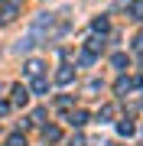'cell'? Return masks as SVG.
Returning a JSON list of instances; mask_svg holds the SVG:
<instances>
[{
    "label": "cell",
    "instance_id": "6da1fadb",
    "mask_svg": "<svg viewBox=\"0 0 143 146\" xmlns=\"http://www.w3.org/2000/svg\"><path fill=\"white\" fill-rule=\"evenodd\" d=\"M13 101H16V104H26V101H29L26 88H13Z\"/></svg>",
    "mask_w": 143,
    "mask_h": 146
},
{
    "label": "cell",
    "instance_id": "7a4b0ae2",
    "mask_svg": "<svg viewBox=\"0 0 143 146\" xmlns=\"http://www.w3.org/2000/svg\"><path fill=\"white\" fill-rule=\"evenodd\" d=\"M85 120H88V117H85V110H75V114L69 117V123H72V127H81Z\"/></svg>",
    "mask_w": 143,
    "mask_h": 146
},
{
    "label": "cell",
    "instance_id": "3957f363",
    "mask_svg": "<svg viewBox=\"0 0 143 146\" xmlns=\"http://www.w3.org/2000/svg\"><path fill=\"white\" fill-rule=\"evenodd\" d=\"M55 81H59V84H69V81H72V68H62V72L55 75Z\"/></svg>",
    "mask_w": 143,
    "mask_h": 146
},
{
    "label": "cell",
    "instance_id": "277c9868",
    "mask_svg": "<svg viewBox=\"0 0 143 146\" xmlns=\"http://www.w3.org/2000/svg\"><path fill=\"white\" fill-rule=\"evenodd\" d=\"M39 72H43V62H29L26 65V75H33V78H39Z\"/></svg>",
    "mask_w": 143,
    "mask_h": 146
},
{
    "label": "cell",
    "instance_id": "5b68a950",
    "mask_svg": "<svg viewBox=\"0 0 143 146\" xmlns=\"http://www.w3.org/2000/svg\"><path fill=\"white\" fill-rule=\"evenodd\" d=\"M117 130H120L124 136H130V133H133V123H130V120H120V123H117Z\"/></svg>",
    "mask_w": 143,
    "mask_h": 146
},
{
    "label": "cell",
    "instance_id": "8992f818",
    "mask_svg": "<svg viewBox=\"0 0 143 146\" xmlns=\"http://www.w3.org/2000/svg\"><path fill=\"white\" fill-rule=\"evenodd\" d=\"M130 13H133V20H143V0H137V3L130 7Z\"/></svg>",
    "mask_w": 143,
    "mask_h": 146
},
{
    "label": "cell",
    "instance_id": "52a82bcc",
    "mask_svg": "<svg viewBox=\"0 0 143 146\" xmlns=\"http://www.w3.org/2000/svg\"><path fill=\"white\" fill-rule=\"evenodd\" d=\"M33 91H39V94L49 91V81H46V78H36V81H33Z\"/></svg>",
    "mask_w": 143,
    "mask_h": 146
},
{
    "label": "cell",
    "instance_id": "ba28073f",
    "mask_svg": "<svg viewBox=\"0 0 143 146\" xmlns=\"http://www.w3.org/2000/svg\"><path fill=\"white\" fill-rule=\"evenodd\" d=\"M59 136H62V133H59V127H46V140H49V143L59 140Z\"/></svg>",
    "mask_w": 143,
    "mask_h": 146
},
{
    "label": "cell",
    "instance_id": "9c48e42d",
    "mask_svg": "<svg viewBox=\"0 0 143 146\" xmlns=\"http://www.w3.org/2000/svg\"><path fill=\"white\" fill-rule=\"evenodd\" d=\"M101 46H104V42H101L98 36H94V39H88V49H91V52H101Z\"/></svg>",
    "mask_w": 143,
    "mask_h": 146
},
{
    "label": "cell",
    "instance_id": "30bf717a",
    "mask_svg": "<svg viewBox=\"0 0 143 146\" xmlns=\"http://www.w3.org/2000/svg\"><path fill=\"white\" fill-rule=\"evenodd\" d=\"M127 65V55H114V68H124Z\"/></svg>",
    "mask_w": 143,
    "mask_h": 146
},
{
    "label": "cell",
    "instance_id": "8fae6325",
    "mask_svg": "<svg viewBox=\"0 0 143 146\" xmlns=\"http://www.w3.org/2000/svg\"><path fill=\"white\" fill-rule=\"evenodd\" d=\"M69 146H85V140H81V136H72V140H69Z\"/></svg>",
    "mask_w": 143,
    "mask_h": 146
},
{
    "label": "cell",
    "instance_id": "7c38bea8",
    "mask_svg": "<svg viewBox=\"0 0 143 146\" xmlns=\"http://www.w3.org/2000/svg\"><path fill=\"white\" fill-rule=\"evenodd\" d=\"M10 146H23V140L20 136H10Z\"/></svg>",
    "mask_w": 143,
    "mask_h": 146
},
{
    "label": "cell",
    "instance_id": "4fadbf2b",
    "mask_svg": "<svg viewBox=\"0 0 143 146\" xmlns=\"http://www.w3.org/2000/svg\"><path fill=\"white\" fill-rule=\"evenodd\" d=\"M137 49H140V52H143V33H140V39H137Z\"/></svg>",
    "mask_w": 143,
    "mask_h": 146
},
{
    "label": "cell",
    "instance_id": "5bb4252c",
    "mask_svg": "<svg viewBox=\"0 0 143 146\" xmlns=\"http://www.w3.org/2000/svg\"><path fill=\"white\" fill-rule=\"evenodd\" d=\"M0 114H7V104H3V101H0Z\"/></svg>",
    "mask_w": 143,
    "mask_h": 146
}]
</instances>
